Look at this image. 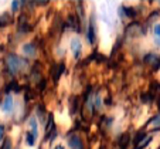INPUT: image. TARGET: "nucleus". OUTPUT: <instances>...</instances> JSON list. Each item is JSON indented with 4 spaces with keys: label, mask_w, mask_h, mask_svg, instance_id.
Listing matches in <instances>:
<instances>
[{
    "label": "nucleus",
    "mask_w": 160,
    "mask_h": 149,
    "mask_svg": "<svg viewBox=\"0 0 160 149\" xmlns=\"http://www.w3.org/2000/svg\"><path fill=\"white\" fill-rule=\"evenodd\" d=\"M6 63H7V68H9L12 73H17L20 68H23L26 65V61L21 60L20 57H17V55H14V54L7 55Z\"/></svg>",
    "instance_id": "nucleus-1"
},
{
    "label": "nucleus",
    "mask_w": 160,
    "mask_h": 149,
    "mask_svg": "<svg viewBox=\"0 0 160 149\" xmlns=\"http://www.w3.org/2000/svg\"><path fill=\"white\" fill-rule=\"evenodd\" d=\"M145 63L146 64H150L153 70H157L160 67V58L157 57L156 54H148L145 55Z\"/></svg>",
    "instance_id": "nucleus-2"
},
{
    "label": "nucleus",
    "mask_w": 160,
    "mask_h": 149,
    "mask_svg": "<svg viewBox=\"0 0 160 149\" xmlns=\"http://www.w3.org/2000/svg\"><path fill=\"white\" fill-rule=\"evenodd\" d=\"M88 41L91 44L95 43V23H94V17H91L89 21V28H88Z\"/></svg>",
    "instance_id": "nucleus-3"
},
{
    "label": "nucleus",
    "mask_w": 160,
    "mask_h": 149,
    "mask_svg": "<svg viewBox=\"0 0 160 149\" xmlns=\"http://www.w3.org/2000/svg\"><path fill=\"white\" fill-rule=\"evenodd\" d=\"M71 50H72L75 58H78L79 55H81V43H79L77 39H74L72 41H71Z\"/></svg>",
    "instance_id": "nucleus-4"
},
{
    "label": "nucleus",
    "mask_w": 160,
    "mask_h": 149,
    "mask_svg": "<svg viewBox=\"0 0 160 149\" xmlns=\"http://www.w3.org/2000/svg\"><path fill=\"white\" fill-rule=\"evenodd\" d=\"M150 142H152V136H149V135H145L142 139H139V142H136L135 149H143L145 146H148Z\"/></svg>",
    "instance_id": "nucleus-5"
},
{
    "label": "nucleus",
    "mask_w": 160,
    "mask_h": 149,
    "mask_svg": "<svg viewBox=\"0 0 160 149\" xmlns=\"http://www.w3.org/2000/svg\"><path fill=\"white\" fill-rule=\"evenodd\" d=\"M64 71V64H60V65H54V68H52V80H54L55 82L60 80L61 74H62Z\"/></svg>",
    "instance_id": "nucleus-6"
},
{
    "label": "nucleus",
    "mask_w": 160,
    "mask_h": 149,
    "mask_svg": "<svg viewBox=\"0 0 160 149\" xmlns=\"http://www.w3.org/2000/svg\"><path fill=\"white\" fill-rule=\"evenodd\" d=\"M68 143H70L71 149H82L81 139H79L78 136H71L70 139H68Z\"/></svg>",
    "instance_id": "nucleus-7"
},
{
    "label": "nucleus",
    "mask_w": 160,
    "mask_h": 149,
    "mask_svg": "<svg viewBox=\"0 0 160 149\" xmlns=\"http://www.w3.org/2000/svg\"><path fill=\"white\" fill-rule=\"evenodd\" d=\"M12 108H13V98L10 97V95H7V97L4 98L3 105H2V110H3L4 112H10Z\"/></svg>",
    "instance_id": "nucleus-8"
},
{
    "label": "nucleus",
    "mask_w": 160,
    "mask_h": 149,
    "mask_svg": "<svg viewBox=\"0 0 160 149\" xmlns=\"http://www.w3.org/2000/svg\"><path fill=\"white\" fill-rule=\"evenodd\" d=\"M54 129L55 128H54V119H52V115H48V124H47V126H45V138L48 136Z\"/></svg>",
    "instance_id": "nucleus-9"
},
{
    "label": "nucleus",
    "mask_w": 160,
    "mask_h": 149,
    "mask_svg": "<svg viewBox=\"0 0 160 149\" xmlns=\"http://www.w3.org/2000/svg\"><path fill=\"white\" fill-rule=\"evenodd\" d=\"M68 24L71 26V27L74 28V30H77V31H79V27H78V20L75 18V16L74 14H70L68 16Z\"/></svg>",
    "instance_id": "nucleus-10"
},
{
    "label": "nucleus",
    "mask_w": 160,
    "mask_h": 149,
    "mask_svg": "<svg viewBox=\"0 0 160 149\" xmlns=\"http://www.w3.org/2000/svg\"><path fill=\"white\" fill-rule=\"evenodd\" d=\"M150 94L154 97V92H160V82H157V81H153L152 82V85H150Z\"/></svg>",
    "instance_id": "nucleus-11"
},
{
    "label": "nucleus",
    "mask_w": 160,
    "mask_h": 149,
    "mask_svg": "<svg viewBox=\"0 0 160 149\" xmlns=\"http://www.w3.org/2000/svg\"><path fill=\"white\" fill-rule=\"evenodd\" d=\"M150 125H156V128H160V115L153 116V118L148 122V126H150Z\"/></svg>",
    "instance_id": "nucleus-12"
},
{
    "label": "nucleus",
    "mask_w": 160,
    "mask_h": 149,
    "mask_svg": "<svg viewBox=\"0 0 160 149\" xmlns=\"http://www.w3.org/2000/svg\"><path fill=\"white\" fill-rule=\"evenodd\" d=\"M24 53L26 54H28V55H33L34 54V49H33V44H26L24 46Z\"/></svg>",
    "instance_id": "nucleus-13"
},
{
    "label": "nucleus",
    "mask_w": 160,
    "mask_h": 149,
    "mask_svg": "<svg viewBox=\"0 0 160 149\" xmlns=\"http://www.w3.org/2000/svg\"><path fill=\"white\" fill-rule=\"evenodd\" d=\"M30 125H31V129H33V135L34 136H37V122H36V119H31L30 121Z\"/></svg>",
    "instance_id": "nucleus-14"
},
{
    "label": "nucleus",
    "mask_w": 160,
    "mask_h": 149,
    "mask_svg": "<svg viewBox=\"0 0 160 149\" xmlns=\"http://www.w3.org/2000/svg\"><path fill=\"white\" fill-rule=\"evenodd\" d=\"M26 138H27V143L28 145H34V135L33 134H30V132H27V134H26Z\"/></svg>",
    "instance_id": "nucleus-15"
},
{
    "label": "nucleus",
    "mask_w": 160,
    "mask_h": 149,
    "mask_svg": "<svg viewBox=\"0 0 160 149\" xmlns=\"http://www.w3.org/2000/svg\"><path fill=\"white\" fill-rule=\"evenodd\" d=\"M10 23V18L7 17L6 14L3 16V17H0V27H2V26H4V24H9Z\"/></svg>",
    "instance_id": "nucleus-16"
},
{
    "label": "nucleus",
    "mask_w": 160,
    "mask_h": 149,
    "mask_svg": "<svg viewBox=\"0 0 160 149\" xmlns=\"http://www.w3.org/2000/svg\"><path fill=\"white\" fill-rule=\"evenodd\" d=\"M152 100H153V95H152V94H143L142 95V101H143V102H150V101Z\"/></svg>",
    "instance_id": "nucleus-17"
},
{
    "label": "nucleus",
    "mask_w": 160,
    "mask_h": 149,
    "mask_svg": "<svg viewBox=\"0 0 160 149\" xmlns=\"http://www.w3.org/2000/svg\"><path fill=\"white\" fill-rule=\"evenodd\" d=\"M125 12H126V14L129 16V17H133V16H135V10L130 9V7H125Z\"/></svg>",
    "instance_id": "nucleus-18"
},
{
    "label": "nucleus",
    "mask_w": 160,
    "mask_h": 149,
    "mask_svg": "<svg viewBox=\"0 0 160 149\" xmlns=\"http://www.w3.org/2000/svg\"><path fill=\"white\" fill-rule=\"evenodd\" d=\"M2 149H12V143H10V139H6L2 146Z\"/></svg>",
    "instance_id": "nucleus-19"
},
{
    "label": "nucleus",
    "mask_w": 160,
    "mask_h": 149,
    "mask_svg": "<svg viewBox=\"0 0 160 149\" xmlns=\"http://www.w3.org/2000/svg\"><path fill=\"white\" fill-rule=\"evenodd\" d=\"M154 34H156L157 37H160V24H157L156 27H154Z\"/></svg>",
    "instance_id": "nucleus-20"
},
{
    "label": "nucleus",
    "mask_w": 160,
    "mask_h": 149,
    "mask_svg": "<svg viewBox=\"0 0 160 149\" xmlns=\"http://www.w3.org/2000/svg\"><path fill=\"white\" fill-rule=\"evenodd\" d=\"M18 3H21V2H13V3H12V9H13V12H14V10H17Z\"/></svg>",
    "instance_id": "nucleus-21"
},
{
    "label": "nucleus",
    "mask_w": 160,
    "mask_h": 149,
    "mask_svg": "<svg viewBox=\"0 0 160 149\" xmlns=\"http://www.w3.org/2000/svg\"><path fill=\"white\" fill-rule=\"evenodd\" d=\"M95 104H97V108H101V98H99V95H97V101H95Z\"/></svg>",
    "instance_id": "nucleus-22"
},
{
    "label": "nucleus",
    "mask_w": 160,
    "mask_h": 149,
    "mask_svg": "<svg viewBox=\"0 0 160 149\" xmlns=\"http://www.w3.org/2000/svg\"><path fill=\"white\" fill-rule=\"evenodd\" d=\"M2 135H3V126H0V141H2Z\"/></svg>",
    "instance_id": "nucleus-23"
},
{
    "label": "nucleus",
    "mask_w": 160,
    "mask_h": 149,
    "mask_svg": "<svg viewBox=\"0 0 160 149\" xmlns=\"http://www.w3.org/2000/svg\"><path fill=\"white\" fill-rule=\"evenodd\" d=\"M54 149H64L62 146H57V148H54Z\"/></svg>",
    "instance_id": "nucleus-24"
}]
</instances>
